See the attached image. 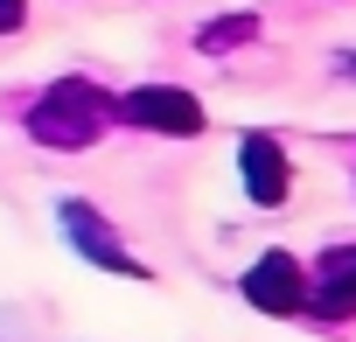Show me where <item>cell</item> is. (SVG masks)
Listing matches in <instances>:
<instances>
[{"mask_svg": "<svg viewBox=\"0 0 356 342\" xmlns=\"http://www.w3.org/2000/svg\"><path fill=\"white\" fill-rule=\"evenodd\" d=\"M29 22V0H0V35H15Z\"/></svg>", "mask_w": 356, "mask_h": 342, "instance_id": "8", "label": "cell"}, {"mask_svg": "<svg viewBox=\"0 0 356 342\" xmlns=\"http://www.w3.org/2000/svg\"><path fill=\"white\" fill-rule=\"evenodd\" d=\"M63 238H70V245H77V259H91L98 272H119V279H147V266H140V259L119 245V231H112V224H105L91 203H77V196L63 203Z\"/></svg>", "mask_w": 356, "mask_h": 342, "instance_id": "3", "label": "cell"}, {"mask_svg": "<svg viewBox=\"0 0 356 342\" xmlns=\"http://www.w3.org/2000/svg\"><path fill=\"white\" fill-rule=\"evenodd\" d=\"M112 119H119V105H112L91 77H63V84H49V91L35 98L29 140H42V147H56V154H77V147H98Z\"/></svg>", "mask_w": 356, "mask_h": 342, "instance_id": "1", "label": "cell"}, {"mask_svg": "<svg viewBox=\"0 0 356 342\" xmlns=\"http://www.w3.org/2000/svg\"><path fill=\"white\" fill-rule=\"evenodd\" d=\"M245 300H252L259 314H300V307H307V272H300V259H293V252H266V259L245 272Z\"/></svg>", "mask_w": 356, "mask_h": 342, "instance_id": "5", "label": "cell"}, {"mask_svg": "<svg viewBox=\"0 0 356 342\" xmlns=\"http://www.w3.org/2000/svg\"><path fill=\"white\" fill-rule=\"evenodd\" d=\"M300 314H314V321H356V245H328L314 259Z\"/></svg>", "mask_w": 356, "mask_h": 342, "instance_id": "4", "label": "cell"}, {"mask_svg": "<svg viewBox=\"0 0 356 342\" xmlns=\"http://www.w3.org/2000/svg\"><path fill=\"white\" fill-rule=\"evenodd\" d=\"M252 35H259V15H217L196 42H203L210 56H224V49H238V42H252Z\"/></svg>", "mask_w": 356, "mask_h": 342, "instance_id": "7", "label": "cell"}, {"mask_svg": "<svg viewBox=\"0 0 356 342\" xmlns=\"http://www.w3.org/2000/svg\"><path fill=\"white\" fill-rule=\"evenodd\" d=\"M119 119L140 126V133H168V140H196L203 133V105L182 84H140V91H126L119 98Z\"/></svg>", "mask_w": 356, "mask_h": 342, "instance_id": "2", "label": "cell"}, {"mask_svg": "<svg viewBox=\"0 0 356 342\" xmlns=\"http://www.w3.org/2000/svg\"><path fill=\"white\" fill-rule=\"evenodd\" d=\"M238 175H245V196L259 210H280L286 189H293V168H286V154H280L273 133H245L238 140Z\"/></svg>", "mask_w": 356, "mask_h": 342, "instance_id": "6", "label": "cell"}]
</instances>
